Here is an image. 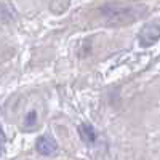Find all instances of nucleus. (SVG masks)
<instances>
[{
  "label": "nucleus",
  "instance_id": "f257e3e1",
  "mask_svg": "<svg viewBox=\"0 0 160 160\" xmlns=\"http://www.w3.org/2000/svg\"><path fill=\"white\" fill-rule=\"evenodd\" d=\"M99 13L109 26H123L142 18L146 7L138 3H106Z\"/></svg>",
  "mask_w": 160,
  "mask_h": 160
},
{
  "label": "nucleus",
  "instance_id": "f03ea898",
  "mask_svg": "<svg viewBox=\"0 0 160 160\" xmlns=\"http://www.w3.org/2000/svg\"><path fill=\"white\" fill-rule=\"evenodd\" d=\"M37 151L43 155H50L56 151V142L50 136H40L37 139Z\"/></svg>",
  "mask_w": 160,
  "mask_h": 160
},
{
  "label": "nucleus",
  "instance_id": "7ed1b4c3",
  "mask_svg": "<svg viewBox=\"0 0 160 160\" xmlns=\"http://www.w3.org/2000/svg\"><path fill=\"white\" fill-rule=\"evenodd\" d=\"M157 37H158V29L154 28V26H146L139 34V42H141V45L148 47V45L155 42Z\"/></svg>",
  "mask_w": 160,
  "mask_h": 160
},
{
  "label": "nucleus",
  "instance_id": "20e7f679",
  "mask_svg": "<svg viewBox=\"0 0 160 160\" xmlns=\"http://www.w3.org/2000/svg\"><path fill=\"white\" fill-rule=\"evenodd\" d=\"M80 136H82V139L85 141V142H95V139H96V133H95V130H93V127H90V125H82L80 127Z\"/></svg>",
  "mask_w": 160,
  "mask_h": 160
},
{
  "label": "nucleus",
  "instance_id": "39448f33",
  "mask_svg": "<svg viewBox=\"0 0 160 160\" xmlns=\"http://www.w3.org/2000/svg\"><path fill=\"white\" fill-rule=\"evenodd\" d=\"M35 125H37V112L31 111L24 118V127L26 128H34Z\"/></svg>",
  "mask_w": 160,
  "mask_h": 160
}]
</instances>
